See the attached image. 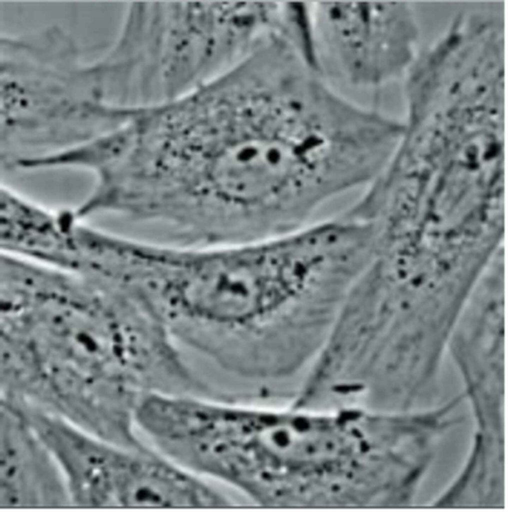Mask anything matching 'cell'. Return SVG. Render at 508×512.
Returning a JSON list of instances; mask_svg holds the SVG:
<instances>
[{
    "instance_id": "1",
    "label": "cell",
    "mask_w": 508,
    "mask_h": 512,
    "mask_svg": "<svg viewBox=\"0 0 508 512\" xmlns=\"http://www.w3.org/2000/svg\"><path fill=\"white\" fill-rule=\"evenodd\" d=\"M308 424L288 409L219 406L206 438L209 474L260 506H298L306 484Z\"/></svg>"
},
{
    "instance_id": "5",
    "label": "cell",
    "mask_w": 508,
    "mask_h": 512,
    "mask_svg": "<svg viewBox=\"0 0 508 512\" xmlns=\"http://www.w3.org/2000/svg\"><path fill=\"white\" fill-rule=\"evenodd\" d=\"M452 350L464 378L490 380L504 374V320H466ZM456 346V345H454Z\"/></svg>"
},
{
    "instance_id": "3",
    "label": "cell",
    "mask_w": 508,
    "mask_h": 512,
    "mask_svg": "<svg viewBox=\"0 0 508 512\" xmlns=\"http://www.w3.org/2000/svg\"><path fill=\"white\" fill-rule=\"evenodd\" d=\"M206 478L161 454L134 452L118 482L116 506L125 508H227V496Z\"/></svg>"
},
{
    "instance_id": "4",
    "label": "cell",
    "mask_w": 508,
    "mask_h": 512,
    "mask_svg": "<svg viewBox=\"0 0 508 512\" xmlns=\"http://www.w3.org/2000/svg\"><path fill=\"white\" fill-rule=\"evenodd\" d=\"M200 52L195 34L176 2H156L142 48L152 92L166 101L196 87Z\"/></svg>"
},
{
    "instance_id": "2",
    "label": "cell",
    "mask_w": 508,
    "mask_h": 512,
    "mask_svg": "<svg viewBox=\"0 0 508 512\" xmlns=\"http://www.w3.org/2000/svg\"><path fill=\"white\" fill-rule=\"evenodd\" d=\"M314 24L319 60L328 57L351 83L376 86L396 62V5L385 2H319Z\"/></svg>"
}]
</instances>
